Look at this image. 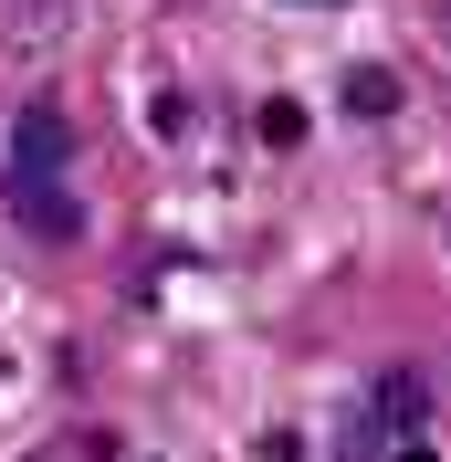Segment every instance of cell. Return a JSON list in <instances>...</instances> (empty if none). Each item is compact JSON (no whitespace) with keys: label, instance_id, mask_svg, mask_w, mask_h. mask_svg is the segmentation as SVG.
Listing matches in <instances>:
<instances>
[{"label":"cell","instance_id":"cell-1","mask_svg":"<svg viewBox=\"0 0 451 462\" xmlns=\"http://www.w3.org/2000/svg\"><path fill=\"white\" fill-rule=\"evenodd\" d=\"M74 169V126L53 106H22L11 116V179H63Z\"/></svg>","mask_w":451,"mask_h":462},{"label":"cell","instance_id":"cell-2","mask_svg":"<svg viewBox=\"0 0 451 462\" xmlns=\"http://www.w3.org/2000/svg\"><path fill=\"white\" fill-rule=\"evenodd\" d=\"M11 221H22L32 242H85V210H74L63 179H11Z\"/></svg>","mask_w":451,"mask_h":462},{"label":"cell","instance_id":"cell-3","mask_svg":"<svg viewBox=\"0 0 451 462\" xmlns=\"http://www.w3.org/2000/svg\"><path fill=\"white\" fill-rule=\"evenodd\" d=\"M346 106H357V116H389V106H399V74L357 63V74H346Z\"/></svg>","mask_w":451,"mask_h":462},{"label":"cell","instance_id":"cell-4","mask_svg":"<svg viewBox=\"0 0 451 462\" xmlns=\"http://www.w3.org/2000/svg\"><path fill=\"white\" fill-rule=\"evenodd\" d=\"M420 410H430V400H420V378L399 368V378H389V431H399V441H420Z\"/></svg>","mask_w":451,"mask_h":462},{"label":"cell","instance_id":"cell-5","mask_svg":"<svg viewBox=\"0 0 451 462\" xmlns=\"http://www.w3.org/2000/svg\"><path fill=\"white\" fill-rule=\"evenodd\" d=\"M262 147H305V106H294V95L262 106Z\"/></svg>","mask_w":451,"mask_h":462},{"label":"cell","instance_id":"cell-6","mask_svg":"<svg viewBox=\"0 0 451 462\" xmlns=\"http://www.w3.org/2000/svg\"><path fill=\"white\" fill-rule=\"evenodd\" d=\"M305 11H336V0H305Z\"/></svg>","mask_w":451,"mask_h":462}]
</instances>
